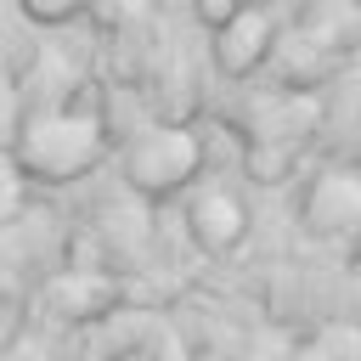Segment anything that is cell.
<instances>
[{
	"label": "cell",
	"instance_id": "obj_2",
	"mask_svg": "<svg viewBox=\"0 0 361 361\" xmlns=\"http://www.w3.org/2000/svg\"><path fill=\"white\" fill-rule=\"evenodd\" d=\"M203 158H209V147L192 124H180V118L141 124L124 141V186L135 197H175L203 175Z\"/></svg>",
	"mask_w": 361,
	"mask_h": 361
},
{
	"label": "cell",
	"instance_id": "obj_3",
	"mask_svg": "<svg viewBox=\"0 0 361 361\" xmlns=\"http://www.w3.org/2000/svg\"><path fill=\"white\" fill-rule=\"evenodd\" d=\"M186 231L203 254H237L248 237V203L226 180H192L186 186Z\"/></svg>",
	"mask_w": 361,
	"mask_h": 361
},
{
	"label": "cell",
	"instance_id": "obj_10",
	"mask_svg": "<svg viewBox=\"0 0 361 361\" xmlns=\"http://www.w3.org/2000/svg\"><path fill=\"white\" fill-rule=\"evenodd\" d=\"M23 164L17 158H0V220H11L17 209H23Z\"/></svg>",
	"mask_w": 361,
	"mask_h": 361
},
{
	"label": "cell",
	"instance_id": "obj_12",
	"mask_svg": "<svg viewBox=\"0 0 361 361\" xmlns=\"http://www.w3.org/2000/svg\"><path fill=\"white\" fill-rule=\"evenodd\" d=\"M355 6H361V0H355Z\"/></svg>",
	"mask_w": 361,
	"mask_h": 361
},
{
	"label": "cell",
	"instance_id": "obj_6",
	"mask_svg": "<svg viewBox=\"0 0 361 361\" xmlns=\"http://www.w3.org/2000/svg\"><path fill=\"white\" fill-rule=\"evenodd\" d=\"M316 124H322V96L310 85H288V90H271L254 107L248 141H305Z\"/></svg>",
	"mask_w": 361,
	"mask_h": 361
},
{
	"label": "cell",
	"instance_id": "obj_9",
	"mask_svg": "<svg viewBox=\"0 0 361 361\" xmlns=\"http://www.w3.org/2000/svg\"><path fill=\"white\" fill-rule=\"evenodd\" d=\"M17 6H23V17L39 23V28H62V23H73V17L85 11V0H17Z\"/></svg>",
	"mask_w": 361,
	"mask_h": 361
},
{
	"label": "cell",
	"instance_id": "obj_7",
	"mask_svg": "<svg viewBox=\"0 0 361 361\" xmlns=\"http://www.w3.org/2000/svg\"><path fill=\"white\" fill-rule=\"evenodd\" d=\"M39 299L51 305V316H62V322H85V316H102V310L118 299V288H113L102 271H62V276L45 282Z\"/></svg>",
	"mask_w": 361,
	"mask_h": 361
},
{
	"label": "cell",
	"instance_id": "obj_8",
	"mask_svg": "<svg viewBox=\"0 0 361 361\" xmlns=\"http://www.w3.org/2000/svg\"><path fill=\"white\" fill-rule=\"evenodd\" d=\"M293 147L299 141H248V175L254 180H282L293 169Z\"/></svg>",
	"mask_w": 361,
	"mask_h": 361
},
{
	"label": "cell",
	"instance_id": "obj_4",
	"mask_svg": "<svg viewBox=\"0 0 361 361\" xmlns=\"http://www.w3.org/2000/svg\"><path fill=\"white\" fill-rule=\"evenodd\" d=\"M276 17L265 0H243L220 28H214V68L226 79H248L271 62V45H276Z\"/></svg>",
	"mask_w": 361,
	"mask_h": 361
},
{
	"label": "cell",
	"instance_id": "obj_1",
	"mask_svg": "<svg viewBox=\"0 0 361 361\" xmlns=\"http://www.w3.org/2000/svg\"><path fill=\"white\" fill-rule=\"evenodd\" d=\"M107 118L90 113V107H34L23 124H17V147L11 158L23 164L28 180H45V186H68L79 175H90L102 158H107Z\"/></svg>",
	"mask_w": 361,
	"mask_h": 361
},
{
	"label": "cell",
	"instance_id": "obj_11",
	"mask_svg": "<svg viewBox=\"0 0 361 361\" xmlns=\"http://www.w3.org/2000/svg\"><path fill=\"white\" fill-rule=\"evenodd\" d=\"M237 6H243V0H192V11H197V23H203L209 34H214V28H220V23H226V17L237 11Z\"/></svg>",
	"mask_w": 361,
	"mask_h": 361
},
{
	"label": "cell",
	"instance_id": "obj_5",
	"mask_svg": "<svg viewBox=\"0 0 361 361\" xmlns=\"http://www.w3.org/2000/svg\"><path fill=\"white\" fill-rule=\"evenodd\" d=\"M305 226L316 237L361 231V164H327L305 186Z\"/></svg>",
	"mask_w": 361,
	"mask_h": 361
}]
</instances>
